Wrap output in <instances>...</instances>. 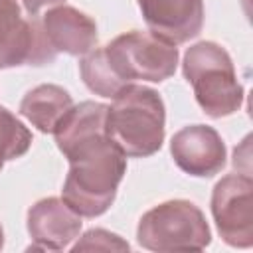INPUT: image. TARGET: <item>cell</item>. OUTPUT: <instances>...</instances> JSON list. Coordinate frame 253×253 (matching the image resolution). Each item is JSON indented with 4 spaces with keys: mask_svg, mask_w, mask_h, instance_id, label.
<instances>
[{
    "mask_svg": "<svg viewBox=\"0 0 253 253\" xmlns=\"http://www.w3.org/2000/svg\"><path fill=\"white\" fill-rule=\"evenodd\" d=\"M65 158L69 170L61 200L81 217L103 215L113 206L126 174V156L105 134L79 144Z\"/></svg>",
    "mask_w": 253,
    "mask_h": 253,
    "instance_id": "1",
    "label": "cell"
},
{
    "mask_svg": "<svg viewBox=\"0 0 253 253\" xmlns=\"http://www.w3.org/2000/svg\"><path fill=\"white\" fill-rule=\"evenodd\" d=\"M107 136L126 158H146L162 148L166 109L158 91L130 83L107 109Z\"/></svg>",
    "mask_w": 253,
    "mask_h": 253,
    "instance_id": "2",
    "label": "cell"
},
{
    "mask_svg": "<svg viewBox=\"0 0 253 253\" xmlns=\"http://www.w3.org/2000/svg\"><path fill=\"white\" fill-rule=\"evenodd\" d=\"M182 71L194 89L200 109L210 119L229 117L241 109L245 91L231 55L219 43L198 42L190 45L184 53Z\"/></svg>",
    "mask_w": 253,
    "mask_h": 253,
    "instance_id": "3",
    "label": "cell"
},
{
    "mask_svg": "<svg viewBox=\"0 0 253 253\" xmlns=\"http://www.w3.org/2000/svg\"><path fill=\"white\" fill-rule=\"evenodd\" d=\"M136 241L158 253L202 251L211 243L204 211L190 200H168L150 208L138 219Z\"/></svg>",
    "mask_w": 253,
    "mask_h": 253,
    "instance_id": "4",
    "label": "cell"
},
{
    "mask_svg": "<svg viewBox=\"0 0 253 253\" xmlns=\"http://www.w3.org/2000/svg\"><path fill=\"white\" fill-rule=\"evenodd\" d=\"M103 47L113 69L126 85L138 79L150 83H162L170 79L176 73L180 57L174 43L140 30L121 34Z\"/></svg>",
    "mask_w": 253,
    "mask_h": 253,
    "instance_id": "5",
    "label": "cell"
},
{
    "mask_svg": "<svg viewBox=\"0 0 253 253\" xmlns=\"http://www.w3.org/2000/svg\"><path fill=\"white\" fill-rule=\"evenodd\" d=\"M57 57L42 20L22 16L18 0H0V69L49 65Z\"/></svg>",
    "mask_w": 253,
    "mask_h": 253,
    "instance_id": "6",
    "label": "cell"
},
{
    "mask_svg": "<svg viewBox=\"0 0 253 253\" xmlns=\"http://www.w3.org/2000/svg\"><path fill=\"white\" fill-rule=\"evenodd\" d=\"M211 217L221 239L237 249L253 245V180L249 174H227L211 190Z\"/></svg>",
    "mask_w": 253,
    "mask_h": 253,
    "instance_id": "7",
    "label": "cell"
},
{
    "mask_svg": "<svg viewBox=\"0 0 253 253\" xmlns=\"http://www.w3.org/2000/svg\"><path fill=\"white\" fill-rule=\"evenodd\" d=\"M170 154L176 166L196 178H211L225 166V144L219 132L208 125H188L174 132Z\"/></svg>",
    "mask_w": 253,
    "mask_h": 253,
    "instance_id": "8",
    "label": "cell"
},
{
    "mask_svg": "<svg viewBox=\"0 0 253 253\" xmlns=\"http://www.w3.org/2000/svg\"><path fill=\"white\" fill-rule=\"evenodd\" d=\"M148 32L168 43H186L204 28V0H136Z\"/></svg>",
    "mask_w": 253,
    "mask_h": 253,
    "instance_id": "9",
    "label": "cell"
},
{
    "mask_svg": "<svg viewBox=\"0 0 253 253\" xmlns=\"http://www.w3.org/2000/svg\"><path fill=\"white\" fill-rule=\"evenodd\" d=\"M83 221L61 198L38 200L28 210V233L32 237L30 249L61 251L67 249L81 233Z\"/></svg>",
    "mask_w": 253,
    "mask_h": 253,
    "instance_id": "10",
    "label": "cell"
},
{
    "mask_svg": "<svg viewBox=\"0 0 253 253\" xmlns=\"http://www.w3.org/2000/svg\"><path fill=\"white\" fill-rule=\"evenodd\" d=\"M43 32L57 53L67 55H85L97 47V24L95 20L67 4L47 8L42 16Z\"/></svg>",
    "mask_w": 253,
    "mask_h": 253,
    "instance_id": "11",
    "label": "cell"
},
{
    "mask_svg": "<svg viewBox=\"0 0 253 253\" xmlns=\"http://www.w3.org/2000/svg\"><path fill=\"white\" fill-rule=\"evenodd\" d=\"M107 109L109 105L97 101H83L73 105L53 130L55 144L63 156L83 142L107 134Z\"/></svg>",
    "mask_w": 253,
    "mask_h": 253,
    "instance_id": "12",
    "label": "cell"
},
{
    "mask_svg": "<svg viewBox=\"0 0 253 253\" xmlns=\"http://www.w3.org/2000/svg\"><path fill=\"white\" fill-rule=\"evenodd\" d=\"M73 107L71 95L53 83H43L30 89L20 101V115L28 119L40 132L53 134L59 121Z\"/></svg>",
    "mask_w": 253,
    "mask_h": 253,
    "instance_id": "13",
    "label": "cell"
},
{
    "mask_svg": "<svg viewBox=\"0 0 253 253\" xmlns=\"http://www.w3.org/2000/svg\"><path fill=\"white\" fill-rule=\"evenodd\" d=\"M79 73L91 93L107 97V99L117 97L126 87V83L113 69V65L105 53V47H93L89 53L81 55Z\"/></svg>",
    "mask_w": 253,
    "mask_h": 253,
    "instance_id": "14",
    "label": "cell"
},
{
    "mask_svg": "<svg viewBox=\"0 0 253 253\" xmlns=\"http://www.w3.org/2000/svg\"><path fill=\"white\" fill-rule=\"evenodd\" d=\"M32 130L6 107L0 105V172L4 162L24 156L32 146Z\"/></svg>",
    "mask_w": 253,
    "mask_h": 253,
    "instance_id": "15",
    "label": "cell"
},
{
    "mask_svg": "<svg viewBox=\"0 0 253 253\" xmlns=\"http://www.w3.org/2000/svg\"><path fill=\"white\" fill-rule=\"evenodd\" d=\"M130 245L117 233L103 227H93L77 237V243L71 245V251H128Z\"/></svg>",
    "mask_w": 253,
    "mask_h": 253,
    "instance_id": "16",
    "label": "cell"
},
{
    "mask_svg": "<svg viewBox=\"0 0 253 253\" xmlns=\"http://www.w3.org/2000/svg\"><path fill=\"white\" fill-rule=\"evenodd\" d=\"M59 4H65V0H22V6L28 16H38L43 8H53Z\"/></svg>",
    "mask_w": 253,
    "mask_h": 253,
    "instance_id": "17",
    "label": "cell"
},
{
    "mask_svg": "<svg viewBox=\"0 0 253 253\" xmlns=\"http://www.w3.org/2000/svg\"><path fill=\"white\" fill-rule=\"evenodd\" d=\"M4 247V229H2V225H0V249Z\"/></svg>",
    "mask_w": 253,
    "mask_h": 253,
    "instance_id": "18",
    "label": "cell"
}]
</instances>
